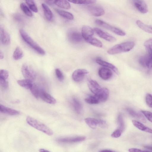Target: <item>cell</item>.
I'll use <instances>...</instances> for the list:
<instances>
[{
  "label": "cell",
  "instance_id": "52a82bcc",
  "mask_svg": "<svg viewBox=\"0 0 152 152\" xmlns=\"http://www.w3.org/2000/svg\"><path fill=\"white\" fill-rule=\"evenodd\" d=\"M88 73V71L84 69H78L75 70L72 74V77L73 80L76 82L82 81L86 75Z\"/></svg>",
  "mask_w": 152,
  "mask_h": 152
},
{
  "label": "cell",
  "instance_id": "4fadbf2b",
  "mask_svg": "<svg viewBox=\"0 0 152 152\" xmlns=\"http://www.w3.org/2000/svg\"><path fill=\"white\" fill-rule=\"evenodd\" d=\"M139 61L140 64L144 67L148 69L152 68V56L147 54L141 57Z\"/></svg>",
  "mask_w": 152,
  "mask_h": 152
},
{
  "label": "cell",
  "instance_id": "9c48e42d",
  "mask_svg": "<svg viewBox=\"0 0 152 152\" xmlns=\"http://www.w3.org/2000/svg\"><path fill=\"white\" fill-rule=\"evenodd\" d=\"M94 30L100 38L109 42H114L116 39L113 36L98 28H94Z\"/></svg>",
  "mask_w": 152,
  "mask_h": 152
},
{
  "label": "cell",
  "instance_id": "4dcf8cb0",
  "mask_svg": "<svg viewBox=\"0 0 152 152\" xmlns=\"http://www.w3.org/2000/svg\"><path fill=\"white\" fill-rule=\"evenodd\" d=\"M86 42L91 45L97 47L102 48L103 46L102 43L100 41L93 37L88 39Z\"/></svg>",
  "mask_w": 152,
  "mask_h": 152
},
{
  "label": "cell",
  "instance_id": "60d3db41",
  "mask_svg": "<svg viewBox=\"0 0 152 152\" xmlns=\"http://www.w3.org/2000/svg\"><path fill=\"white\" fill-rule=\"evenodd\" d=\"M55 71L58 79L60 81H62L64 79V77L62 72L58 68L56 69Z\"/></svg>",
  "mask_w": 152,
  "mask_h": 152
},
{
  "label": "cell",
  "instance_id": "7a4b0ae2",
  "mask_svg": "<svg viewBox=\"0 0 152 152\" xmlns=\"http://www.w3.org/2000/svg\"><path fill=\"white\" fill-rule=\"evenodd\" d=\"M26 121L30 126L47 135L51 136L53 134L52 130L45 124L30 116L26 118Z\"/></svg>",
  "mask_w": 152,
  "mask_h": 152
},
{
  "label": "cell",
  "instance_id": "74e56055",
  "mask_svg": "<svg viewBox=\"0 0 152 152\" xmlns=\"http://www.w3.org/2000/svg\"><path fill=\"white\" fill-rule=\"evenodd\" d=\"M85 101L87 103L91 104H97L99 102L94 96H90L85 99Z\"/></svg>",
  "mask_w": 152,
  "mask_h": 152
},
{
  "label": "cell",
  "instance_id": "ab89813d",
  "mask_svg": "<svg viewBox=\"0 0 152 152\" xmlns=\"http://www.w3.org/2000/svg\"><path fill=\"white\" fill-rule=\"evenodd\" d=\"M145 101L147 105L150 107H152V95L148 93L145 96Z\"/></svg>",
  "mask_w": 152,
  "mask_h": 152
},
{
  "label": "cell",
  "instance_id": "cb8c5ba5",
  "mask_svg": "<svg viewBox=\"0 0 152 152\" xmlns=\"http://www.w3.org/2000/svg\"><path fill=\"white\" fill-rule=\"evenodd\" d=\"M136 23L137 26L142 30L152 34V25L146 24L139 20H137Z\"/></svg>",
  "mask_w": 152,
  "mask_h": 152
},
{
  "label": "cell",
  "instance_id": "30bf717a",
  "mask_svg": "<svg viewBox=\"0 0 152 152\" xmlns=\"http://www.w3.org/2000/svg\"><path fill=\"white\" fill-rule=\"evenodd\" d=\"M109 95L108 90L106 88H102L94 96L100 102H105L107 99Z\"/></svg>",
  "mask_w": 152,
  "mask_h": 152
},
{
  "label": "cell",
  "instance_id": "8fae6325",
  "mask_svg": "<svg viewBox=\"0 0 152 152\" xmlns=\"http://www.w3.org/2000/svg\"><path fill=\"white\" fill-rule=\"evenodd\" d=\"M87 9L89 13L92 15L98 17L104 15L105 11L100 7L95 6H89L87 7Z\"/></svg>",
  "mask_w": 152,
  "mask_h": 152
},
{
  "label": "cell",
  "instance_id": "b9f144b4",
  "mask_svg": "<svg viewBox=\"0 0 152 152\" xmlns=\"http://www.w3.org/2000/svg\"><path fill=\"white\" fill-rule=\"evenodd\" d=\"M141 111L148 120L152 123V113L145 110H142Z\"/></svg>",
  "mask_w": 152,
  "mask_h": 152
},
{
  "label": "cell",
  "instance_id": "c3c4849f",
  "mask_svg": "<svg viewBox=\"0 0 152 152\" xmlns=\"http://www.w3.org/2000/svg\"><path fill=\"white\" fill-rule=\"evenodd\" d=\"M144 148L150 150L152 151V146H151L145 145L144 146Z\"/></svg>",
  "mask_w": 152,
  "mask_h": 152
},
{
  "label": "cell",
  "instance_id": "2e32d148",
  "mask_svg": "<svg viewBox=\"0 0 152 152\" xmlns=\"http://www.w3.org/2000/svg\"><path fill=\"white\" fill-rule=\"evenodd\" d=\"M133 1L135 7L140 12L145 14L148 12L147 5L143 0H133Z\"/></svg>",
  "mask_w": 152,
  "mask_h": 152
},
{
  "label": "cell",
  "instance_id": "d4e9b609",
  "mask_svg": "<svg viewBox=\"0 0 152 152\" xmlns=\"http://www.w3.org/2000/svg\"><path fill=\"white\" fill-rule=\"evenodd\" d=\"M86 124L91 128L95 129L97 126L98 125L99 119L95 118H88L85 119Z\"/></svg>",
  "mask_w": 152,
  "mask_h": 152
},
{
  "label": "cell",
  "instance_id": "816d5d0a",
  "mask_svg": "<svg viewBox=\"0 0 152 152\" xmlns=\"http://www.w3.org/2000/svg\"><path fill=\"white\" fill-rule=\"evenodd\" d=\"M39 151L40 152L49 151L47 150H46L45 149H42V148L39 149Z\"/></svg>",
  "mask_w": 152,
  "mask_h": 152
},
{
  "label": "cell",
  "instance_id": "4316f807",
  "mask_svg": "<svg viewBox=\"0 0 152 152\" xmlns=\"http://www.w3.org/2000/svg\"><path fill=\"white\" fill-rule=\"evenodd\" d=\"M57 12L62 17L69 20H72L74 18L73 15L71 13L58 9H56Z\"/></svg>",
  "mask_w": 152,
  "mask_h": 152
},
{
  "label": "cell",
  "instance_id": "f35d334b",
  "mask_svg": "<svg viewBox=\"0 0 152 152\" xmlns=\"http://www.w3.org/2000/svg\"><path fill=\"white\" fill-rule=\"evenodd\" d=\"M9 72L6 70L2 69L0 71V78L7 80L9 77Z\"/></svg>",
  "mask_w": 152,
  "mask_h": 152
},
{
  "label": "cell",
  "instance_id": "ffe728a7",
  "mask_svg": "<svg viewBox=\"0 0 152 152\" xmlns=\"http://www.w3.org/2000/svg\"><path fill=\"white\" fill-rule=\"evenodd\" d=\"M96 61L98 64L108 68L110 69L116 74L118 75L119 74V72L118 69L112 64L100 59H96Z\"/></svg>",
  "mask_w": 152,
  "mask_h": 152
},
{
  "label": "cell",
  "instance_id": "d6986e66",
  "mask_svg": "<svg viewBox=\"0 0 152 152\" xmlns=\"http://www.w3.org/2000/svg\"><path fill=\"white\" fill-rule=\"evenodd\" d=\"M88 85L90 91L94 94H96L102 88L96 81L92 79L89 80Z\"/></svg>",
  "mask_w": 152,
  "mask_h": 152
},
{
  "label": "cell",
  "instance_id": "7402d4cb",
  "mask_svg": "<svg viewBox=\"0 0 152 152\" xmlns=\"http://www.w3.org/2000/svg\"><path fill=\"white\" fill-rule=\"evenodd\" d=\"M133 124L138 129L145 132L152 133V129L145 126L143 124L135 120H132Z\"/></svg>",
  "mask_w": 152,
  "mask_h": 152
},
{
  "label": "cell",
  "instance_id": "3957f363",
  "mask_svg": "<svg viewBox=\"0 0 152 152\" xmlns=\"http://www.w3.org/2000/svg\"><path fill=\"white\" fill-rule=\"evenodd\" d=\"M20 35L23 40L37 53L41 55L45 54V50L23 30H20Z\"/></svg>",
  "mask_w": 152,
  "mask_h": 152
},
{
  "label": "cell",
  "instance_id": "44dd1931",
  "mask_svg": "<svg viewBox=\"0 0 152 152\" xmlns=\"http://www.w3.org/2000/svg\"><path fill=\"white\" fill-rule=\"evenodd\" d=\"M126 110L129 114L132 116L138 119L142 122L145 123L146 122L145 118L142 114L130 108H126Z\"/></svg>",
  "mask_w": 152,
  "mask_h": 152
},
{
  "label": "cell",
  "instance_id": "8992f818",
  "mask_svg": "<svg viewBox=\"0 0 152 152\" xmlns=\"http://www.w3.org/2000/svg\"><path fill=\"white\" fill-rule=\"evenodd\" d=\"M67 37L69 41L74 43L82 42L83 38L82 34L74 30H70L68 32Z\"/></svg>",
  "mask_w": 152,
  "mask_h": 152
},
{
  "label": "cell",
  "instance_id": "7bdbcfd3",
  "mask_svg": "<svg viewBox=\"0 0 152 152\" xmlns=\"http://www.w3.org/2000/svg\"><path fill=\"white\" fill-rule=\"evenodd\" d=\"M0 84L1 88L3 89H6L8 87L9 83L6 80L0 78Z\"/></svg>",
  "mask_w": 152,
  "mask_h": 152
},
{
  "label": "cell",
  "instance_id": "83f0119b",
  "mask_svg": "<svg viewBox=\"0 0 152 152\" xmlns=\"http://www.w3.org/2000/svg\"><path fill=\"white\" fill-rule=\"evenodd\" d=\"M42 6L46 18L48 20H50L52 19L53 16L51 10L49 7L45 4H42Z\"/></svg>",
  "mask_w": 152,
  "mask_h": 152
},
{
  "label": "cell",
  "instance_id": "603a6c76",
  "mask_svg": "<svg viewBox=\"0 0 152 152\" xmlns=\"http://www.w3.org/2000/svg\"><path fill=\"white\" fill-rule=\"evenodd\" d=\"M0 111L2 113L11 115H17L20 113L18 111L1 104L0 105Z\"/></svg>",
  "mask_w": 152,
  "mask_h": 152
},
{
  "label": "cell",
  "instance_id": "836d02e7",
  "mask_svg": "<svg viewBox=\"0 0 152 152\" xmlns=\"http://www.w3.org/2000/svg\"><path fill=\"white\" fill-rule=\"evenodd\" d=\"M30 89L32 94L35 98L38 99L39 97L40 90L35 84L33 83Z\"/></svg>",
  "mask_w": 152,
  "mask_h": 152
},
{
  "label": "cell",
  "instance_id": "ac0fdd59",
  "mask_svg": "<svg viewBox=\"0 0 152 152\" xmlns=\"http://www.w3.org/2000/svg\"><path fill=\"white\" fill-rule=\"evenodd\" d=\"M39 97L44 102L50 104H54L56 102L53 97L42 90H40Z\"/></svg>",
  "mask_w": 152,
  "mask_h": 152
},
{
  "label": "cell",
  "instance_id": "ee69618b",
  "mask_svg": "<svg viewBox=\"0 0 152 152\" xmlns=\"http://www.w3.org/2000/svg\"><path fill=\"white\" fill-rule=\"evenodd\" d=\"M122 132L118 128L113 132L111 134V136L113 138L119 137L121 136Z\"/></svg>",
  "mask_w": 152,
  "mask_h": 152
},
{
  "label": "cell",
  "instance_id": "e0dca14e",
  "mask_svg": "<svg viewBox=\"0 0 152 152\" xmlns=\"http://www.w3.org/2000/svg\"><path fill=\"white\" fill-rule=\"evenodd\" d=\"M86 137L84 136H79L72 137L59 138L57 139L58 142L63 143H75L85 140Z\"/></svg>",
  "mask_w": 152,
  "mask_h": 152
},
{
  "label": "cell",
  "instance_id": "8d00e7d4",
  "mask_svg": "<svg viewBox=\"0 0 152 152\" xmlns=\"http://www.w3.org/2000/svg\"><path fill=\"white\" fill-rule=\"evenodd\" d=\"M26 2L29 8L35 12H38V9L33 0H26Z\"/></svg>",
  "mask_w": 152,
  "mask_h": 152
},
{
  "label": "cell",
  "instance_id": "e575fe53",
  "mask_svg": "<svg viewBox=\"0 0 152 152\" xmlns=\"http://www.w3.org/2000/svg\"><path fill=\"white\" fill-rule=\"evenodd\" d=\"M20 7L23 12L27 16L29 17H32L33 14L26 4L23 3H21L20 5Z\"/></svg>",
  "mask_w": 152,
  "mask_h": 152
},
{
  "label": "cell",
  "instance_id": "681fc988",
  "mask_svg": "<svg viewBox=\"0 0 152 152\" xmlns=\"http://www.w3.org/2000/svg\"><path fill=\"white\" fill-rule=\"evenodd\" d=\"M4 58V54L1 51H0V58L1 59H3Z\"/></svg>",
  "mask_w": 152,
  "mask_h": 152
},
{
  "label": "cell",
  "instance_id": "f546056e",
  "mask_svg": "<svg viewBox=\"0 0 152 152\" xmlns=\"http://www.w3.org/2000/svg\"><path fill=\"white\" fill-rule=\"evenodd\" d=\"M23 53L21 48L17 47L14 52L13 57L15 60H18L21 58L23 56Z\"/></svg>",
  "mask_w": 152,
  "mask_h": 152
},
{
  "label": "cell",
  "instance_id": "bcb514c9",
  "mask_svg": "<svg viewBox=\"0 0 152 152\" xmlns=\"http://www.w3.org/2000/svg\"><path fill=\"white\" fill-rule=\"evenodd\" d=\"M13 18L15 20L20 22L22 20V18L20 15L19 14H15L14 15Z\"/></svg>",
  "mask_w": 152,
  "mask_h": 152
},
{
  "label": "cell",
  "instance_id": "ba28073f",
  "mask_svg": "<svg viewBox=\"0 0 152 152\" xmlns=\"http://www.w3.org/2000/svg\"><path fill=\"white\" fill-rule=\"evenodd\" d=\"M46 2L49 5L56 4L64 9L69 10L71 8L70 4L67 0H46Z\"/></svg>",
  "mask_w": 152,
  "mask_h": 152
},
{
  "label": "cell",
  "instance_id": "5bb4252c",
  "mask_svg": "<svg viewBox=\"0 0 152 152\" xmlns=\"http://www.w3.org/2000/svg\"><path fill=\"white\" fill-rule=\"evenodd\" d=\"M98 74L103 80H107L111 78L113 76L112 71L108 68L103 67L100 68L98 70Z\"/></svg>",
  "mask_w": 152,
  "mask_h": 152
},
{
  "label": "cell",
  "instance_id": "1f68e13d",
  "mask_svg": "<svg viewBox=\"0 0 152 152\" xmlns=\"http://www.w3.org/2000/svg\"><path fill=\"white\" fill-rule=\"evenodd\" d=\"M144 46L147 51V54L152 56V39H150L145 41Z\"/></svg>",
  "mask_w": 152,
  "mask_h": 152
},
{
  "label": "cell",
  "instance_id": "f1b7e54d",
  "mask_svg": "<svg viewBox=\"0 0 152 152\" xmlns=\"http://www.w3.org/2000/svg\"><path fill=\"white\" fill-rule=\"evenodd\" d=\"M73 105L74 109L78 114H80L82 110V106L79 101L75 98H73L72 99Z\"/></svg>",
  "mask_w": 152,
  "mask_h": 152
},
{
  "label": "cell",
  "instance_id": "7dc6e473",
  "mask_svg": "<svg viewBox=\"0 0 152 152\" xmlns=\"http://www.w3.org/2000/svg\"><path fill=\"white\" fill-rule=\"evenodd\" d=\"M129 151L130 152H136L141 151H142L141 149L136 148H131L129 149Z\"/></svg>",
  "mask_w": 152,
  "mask_h": 152
},
{
  "label": "cell",
  "instance_id": "d590c367",
  "mask_svg": "<svg viewBox=\"0 0 152 152\" xmlns=\"http://www.w3.org/2000/svg\"><path fill=\"white\" fill-rule=\"evenodd\" d=\"M118 128L123 132L124 130L125 125L124 121L122 115L119 114L118 117Z\"/></svg>",
  "mask_w": 152,
  "mask_h": 152
},
{
  "label": "cell",
  "instance_id": "484cf974",
  "mask_svg": "<svg viewBox=\"0 0 152 152\" xmlns=\"http://www.w3.org/2000/svg\"><path fill=\"white\" fill-rule=\"evenodd\" d=\"M32 81L31 80L25 79L18 80L17 82L21 86L26 89H30L33 84Z\"/></svg>",
  "mask_w": 152,
  "mask_h": 152
},
{
  "label": "cell",
  "instance_id": "277c9868",
  "mask_svg": "<svg viewBox=\"0 0 152 152\" xmlns=\"http://www.w3.org/2000/svg\"><path fill=\"white\" fill-rule=\"evenodd\" d=\"M95 22L98 26L111 31L117 35L124 36L126 34L125 32L121 29L112 26L102 20L97 19L96 20Z\"/></svg>",
  "mask_w": 152,
  "mask_h": 152
},
{
  "label": "cell",
  "instance_id": "5b68a950",
  "mask_svg": "<svg viewBox=\"0 0 152 152\" xmlns=\"http://www.w3.org/2000/svg\"><path fill=\"white\" fill-rule=\"evenodd\" d=\"M23 75L26 79L33 81L35 78L36 75L34 70L27 64H23L21 67Z\"/></svg>",
  "mask_w": 152,
  "mask_h": 152
},
{
  "label": "cell",
  "instance_id": "d6a6232c",
  "mask_svg": "<svg viewBox=\"0 0 152 152\" xmlns=\"http://www.w3.org/2000/svg\"><path fill=\"white\" fill-rule=\"evenodd\" d=\"M71 3L77 4H89L96 2V0H67Z\"/></svg>",
  "mask_w": 152,
  "mask_h": 152
},
{
  "label": "cell",
  "instance_id": "f907efd6",
  "mask_svg": "<svg viewBox=\"0 0 152 152\" xmlns=\"http://www.w3.org/2000/svg\"><path fill=\"white\" fill-rule=\"evenodd\" d=\"M100 152H113V151H112L110 150H103L100 151Z\"/></svg>",
  "mask_w": 152,
  "mask_h": 152
},
{
  "label": "cell",
  "instance_id": "7c38bea8",
  "mask_svg": "<svg viewBox=\"0 0 152 152\" xmlns=\"http://www.w3.org/2000/svg\"><path fill=\"white\" fill-rule=\"evenodd\" d=\"M0 38L1 42L3 45H8L10 44L11 39L10 34L1 26L0 27Z\"/></svg>",
  "mask_w": 152,
  "mask_h": 152
},
{
  "label": "cell",
  "instance_id": "f6af8a7d",
  "mask_svg": "<svg viewBox=\"0 0 152 152\" xmlns=\"http://www.w3.org/2000/svg\"><path fill=\"white\" fill-rule=\"evenodd\" d=\"M98 126L102 128H106L108 126V125L106 121L101 119H99Z\"/></svg>",
  "mask_w": 152,
  "mask_h": 152
},
{
  "label": "cell",
  "instance_id": "9a60e30c",
  "mask_svg": "<svg viewBox=\"0 0 152 152\" xmlns=\"http://www.w3.org/2000/svg\"><path fill=\"white\" fill-rule=\"evenodd\" d=\"M94 29L88 26H83L82 28L81 34L83 39L86 41L93 37L94 34Z\"/></svg>",
  "mask_w": 152,
  "mask_h": 152
},
{
  "label": "cell",
  "instance_id": "6da1fadb",
  "mask_svg": "<svg viewBox=\"0 0 152 152\" xmlns=\"http://www.w3.org/2000/svg\"><path fill=\"white\" fill-rule=\"evenodd\" d=\"M134 45L135 43L133 42H125L113 46L107 50V52L110 55L126 52L131 50Z\"/></svg>",
  "mask_w": 152,
  "mask_h": 152
}]
</instances>
